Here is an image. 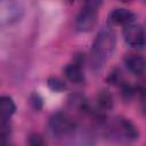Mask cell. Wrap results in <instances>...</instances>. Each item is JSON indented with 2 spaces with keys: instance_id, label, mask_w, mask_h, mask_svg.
I'll list each match as a JSON object with an SVG mask.
<instances>
[{
  "instance_id": "cell-1",
  "label": "cell",
  "mask_w": 146,
  "mask_h": 146,
  "mask_svg": "<svg viewBox=\"0 0 146 146\" xmlns=\"http://www.w3.org/2000/svg\"><path fill=\"white\" fill-rule=\"evenodd\" d=\"M24 15V7L18 0L0 1V24L2 26L11 25L21 21Z\"/></svg>"
},
{
  "instance_id": "cell-2",
  "label": "cell",
  "mask_w": 146,
  "mask_h": 146,
  "mask_svg": "<svg viewBox=\"0 0 146 146\" xmlns=\"http://www.w3.org/2000/svg\"><path fill=\"white\" fill-rule=\"evenodd\" d=\"M116 44V36L115 33L111 30H102L98 32L95 41L92 43V54H96L103 58L110 55Z\"/></svg>"
},
{
  "instance_id": "cell-3",
  "label": "cell",
  "mask_w": 146,
  "mask_h": 146,
  "mask_svg": "<svg viewBox=\"0 0 146 146\" xmlns=\"http://www.w3.org/2000/svg\"><path fill=\"white\" fill-rule=\"evenodd\" d=\"M49 128L57 136H67L75 130V122L64 112H57L49 119Z\"/></svg>"
},
{
  "instance_id": "cell-4",
  "label": "cell",
  "mask_w": 146,
  "mask_h": 146,
  "mask_svg": "<svg viewBox=\"0 0 146 146\" xmlns=\"http://www.w3.org/2000/svg\"><path fill=\"white\" fill-rule=\"evenodd\" d=\"M123 38L125 42L133 48H140L146 43V32L140 25H137L133 23L124 25Z\"/></svg>"
},
{
  "instance_id": "cell-5",
  "label": "cell",
  "mask_w": 146,
  "mask_h": 146,
  "mask_svg": "<svg viewBox=\"0 0 146 146\" xmlns=\"http://www.w3.org/2000/svg\"><path fill=\"white\" fill-rule=\"evenodd\" d=\"M97 23V9L89 7H83L75 18V30L79 32H89L91 31Z\"/></svg>"
},
{
  "instance_id": "cell-6",
  "label": "cell",
  "mask_w": 146,
  "mask_h": 146,
  "mask_svg": "<svg viewBox=\"0 0 146 146\" xmlns=\"http://www.w3.org/2000/svg\"><path fill=\"white\" fill-rule=\"evenodd\" d=\"M127 68L135 75H143L146 73V58L138 54H130L124 58Z\"/></svg>"
},
{
  "instance_id": "cell-7",
  "label": "cell",
  "mask_w": 146,
  "mask_h": 146,
  "mask_svg": "<svg viewBox=\"0 0 146 146\" xmlns=\"http://www.w3.org/2000/svg\"><path fill=\"white\" fill-rule=\"evenodd\" d=\"M115 129H116V131H120L121 136L127 140H136V139H138V136H139L138 130L135 127V124L129 120H125V119L117 120Z\"/></svg>"
},
{
  "instance_id": "cell-8",
  "label": "cell",
  "mask_w": 146,
  "mask_h": 146,
  "mask_svg": "<svg viewBox=\"0 0 146 146\" xmlns=\"http://www.w3.org/2000/svg\"><path fill=\"white\" fill-rule=\"evenodd\" d=\"M135 19V14L125 8H116L110 14V21L115 25H128Z\"/></svg>"
},
{
  "instance_id": "cell-9",
  "label": "cell",
  "mask_w": 146,
  "mask_h": 146,
  "mask_svg": "<svg viewBox=\"0 0 146 146\" xmlns=\"http://www.w3.org/2000/svg\"><path fill=\"white\" fill-rule=\"evenodd\" d=\"M64 74L66 79L73 83H81L84 81V74L82 71V67L79 63L68 64L64 68Z\"/></svg>"
},
{
  "instance_id": "cell-10",
  "label": "cell",
  "mask_w": 146,
  "mask_h": 146,
  "mask_svg": "<svg viewBox=\"0 0 146 146\" xmlns=\"http://www.w3.org/2000/svg\"><path fill=\"white\" fill-rule=\"evenodd\" d=\"M16 105L11 97L2 96L0 98V117L1 120H9L10 116L15 113Z\"/></svg>"
},
{
  "instance_id": "cell-11",
  "label": "cell",
  "mask_w": 146,
  "mask_h": 146,
  "mask_svg": "<svg viewBox=\"0 0 146 146\" xmlns=\"http://www.w3.org/2000/svg\"><path fill=\"white\" fill-rule=\"evenodd\" d=\"M97 105L99 111H111L114 105V100L112 95L107 90H102L97 95Z\"/></svg>"
},
{
  "instance_id": "cell-12",
  "label": "cell",
  "mask_w": 146,
  "mask_h": 146,
  "mask_svg": "<svg viewBox=\"0 0 146 146\" xmlns=\"http://www.w3.org/2000/svg\"><path fill=\"white\" fill-rule=\"evenodd\" d=\"M68 104L71 105V107L75 108L78 111H82V112L88 111L87 99L80 94H72L68 97Z\"/></svg>"
},
{
  "instance_id": "cell-13",
  "label": "cell",
  "mask_w": 146,
  "mask_h": 146,
  "mask_svg": "<svg viewBox=\"0 0 146 146\" xmlns=\"http://www.w3.org/2000/svg\"><path fill=\"white\" fill-rule=\"evenodd\" d=\"M47 84H48L49 89H51L52 91H56V92H62L66 89L65 82L57 76H50L47 80Z\"/></svg>"
},
{
  "instance_id": "cell-14",
  "label": "cell",
  "mask_w": 146,
  "mask_h": 146,
  "mask_svg": "<svg viewBox=\"0 0 146 146\" xmlns=\"http://www.w3.org/2000/svg\"><path fill=\"white\" fill-rule=\"evenodd\" d=\"M27 143L31 146H41V145L44 144V140L41 137V135H39V133H32V135H30Z\"/></svg>"
},
{
  "instance_id": "cell-15",
  "label": "cell",
  "mask_w": 146,
  "mask_h": 146,
  "mask_svg": "<svg viewBox=\"0 0 146 146\" xmlns=\"http://www.w3.org/2000/svg\"><path fill=\"white\" fill-rule=\"evenodd\" d=\"M30 103L31 105L33 106L34 110L39 111L41 107H42V99L40 98V96L38 94H32L31 97H30Z\"/></svg>"
},
{
  "instance_id": "cell-16",
  "label": "cell",
  "mask_w": 146,
  "mask_h": 146,
  "mask_svg": "<svg viewBox=\"0 0 146 146\" xmlns=\"http://www.w3.org/2000/svg\"><path fill=\"white\" fill-rule=\"evenodd\" d=\"M103 0H84V6L92 8V9H98L99 6L102 5Z\"/></svg>"
},
{
  "instance_id": "cell-17",
  "label": "cell",
  "mask_w": 146,
  "mask_h": 146,
  "mask_svg": "<svg viewBox=\"0 0 146 146\" xmlns=\"http://www.w3.org/2000/svg\"><path fill=\"white\" fill-rule=\"evenodd\" d=\"M67 2H68V3H73V2H74V0H67Z\"/></svg>"
}]
</instances>
